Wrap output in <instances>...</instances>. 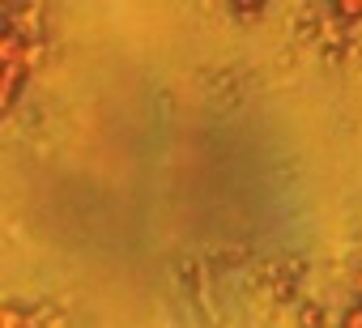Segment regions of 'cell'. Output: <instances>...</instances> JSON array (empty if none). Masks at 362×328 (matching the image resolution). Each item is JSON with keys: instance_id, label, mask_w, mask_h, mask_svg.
<instances>
[{"instance_id": "obj_1", "label": "cell", "mask_w": 362, "mask_h": 328, "mask_svg": "<svg viewBox=\"0 0 362 328\" xmlns=\"http://www.w3.org/2000/svg\"><path fill=\"white\" fill-rule=\"evenodd\" d=\"M0 320H5V328H26L22 315H18V307H5V311H0Z\"/></svg>"}, {"instance_id": "obj_2", "label": "cell", "mask_w": 362, "mask_h": 328, "mask_svg": "<svg viewBox=\"0 0 362 328\" xmlns=\"http://www.w3.org/2000/svg\"><path fill=\"white\" fill-rule=\"evenodd\" d=\"M345 328H362V307H354V311L345 315Z\"/></svg>"}]
</instances>
